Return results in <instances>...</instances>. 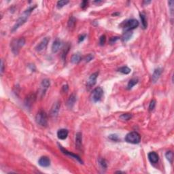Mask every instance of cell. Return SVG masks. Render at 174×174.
<instances>
[{
  "label": "cell",
  "instance_id": "6da1fadb",
  "mask_svg": "<svg viewBox=\"0 0 174 174\" xmlns=\"http://www.w3.org/2000/svg\"><path fill=\"white\" fill-rule=\"evenodd\" d=\"M35 8H36V5H34V6L29 7L28 9H27L24 12L22 13V15H21L19 17V18L17 20V21H16L15 25L13 26L12 29L11 30L12 32H14L16 30H17L21 25L24 24L25 22L27 21V20L28 19V18L29 17L31 14L32 11H33Z\"/></svg>",
  "mask_w": 174,
  "mask_h": 174
},
{
  "label": "cell",
  "instance_id": "7a4b0ae2",
  "mask_svg": "<svg viewBox=\"0 0 174 174\" xmlns=\"http://www.w3.org/2000/svg\"><path fill=\"white\" fill-rule=\"evenodd\" d=\"M25 44V40L23 37H21L18 40H14L11 43L12 50L13 53L15 54H17L18 53L20 48L22 47Z\"/></svg>",
  "mask_w": 174,
  "mask_h": 174
},
{
  "label": "cell",
  "instance_id": "3957f363",
  "mask_svg": "<svg viewBox=\"0 0 174 174\" xmlns=\"http://www.w3.org/2000/svg\"><path fill=\"white\" fill-rule=\"evenodd\" d=\"M141 140V136L137 132H131L129 133H128L126 135V137H125V141L126 142L130 143V144H139V142Z\"/></svg>",
  "mask_w": 174,
  "mask_h": 174
},
{
  "label": "cell",
  "instance_id": "277c9868",
  "mask_svg": "<svg viewBox=\"0 0 174 174\" xmlns=\"http://www.w3.org/2000/svg\"><path fill=\"white\" fill-rule=\"evenodd\" d=\"M35 121L37 125L41 126H46L48 124V118L46 112L44 111H40L35 116Z\"/></svg>",
  "mask_w": 174,
  "mask_h": 174
},
{
  "label": "cell",
  "instance_id": "5b68a950",
  "mask_svg": "<svg viewBox=\"0 0 174 174\" xmlns=\"http://www.w3.org/2000/svg\"><path fill=\"white\" fill-rule=\"evenodd\" d=\"M103 94H104V91L101 87H97V88H95L92 92V93H91V100L95 103L98 102L102 97Z\"/></svg>",
  "mask_w": 174,
  "mask_h": 174
},
{
  "label": "cell",
  "instance_id": "8992f818",
  "mask_svg": "<svg viewBox=\"0 0 174 174\" xmlns=\"http://www.w3.org/2000/svg\"><path fill=\"white\" fill-rule=\"evenodd\" d=\"M139 26V22L136 19H131L126 21L125 25V29L126 31H131L132 29H134L137 28Z\"/></svg>",
  "mask_w": 174,
  "mask_h": 174
},
{
  "label": "cell",
  "instance_id": "52a82bcc",
  "mask_svg": "<svg viewBox=\"0 0 174 174\" xmlns=\"http://www.w3.org/2000/svg\"><path fill=\"white\" fill-rule=\"evenodd\" d=\"M49 41H50V39L48 38V37H45V38H44L43 40H42L38 44H37V46H36V48H35L36 50L38 52H40L42 51V50H44L45 48H46L47 45H48Z\"/></svg>",
  "mask_w": 174,
  "mask_h": 174
},
{
  "label": "cell",
  "instance_id": "ba28073f",
  "mask_svg": "<svg viewBox=\"0 0 174 174\" xmlns=\"http://www.w3.org/2000/svg\"><path fill=\"white\" fill-rule=\"evenodd\" d=\"M50 85V82L48 79H44L42 81V84H41V87H40V94L42 95V96L44 95L46 91H47Z\"/></svg>",
  "mask_w": 174,
  "mask_h": 174
},
{
  "label": "cell",
  "instance_id": "9c48e42d",
  "mask_svg": "<svg viewBox=\"0 0 174 174\" xmlns=\"http://www.w3.org/2000/svg\"><path fill=\"white\" fill-rule=\"evenodd\" d=\"M60 107H61V104L59 102H56L55 104H53V107L50 110V115L53 118H55L59 114V110H60Z\"/></svg>",
  "mask_w": 174,
  "mask_h": 174
},
{
  "label": "cell",
  "instance_id": "30bf717a",
  "mask_svg": "<svg viewBox=\"0 0 174 174\" xmlns=\"http://www.w3.org/2000/svg\"><path fill=\"white\" fill-rule=\"evenodd\" d=\"M98 74H98L97 72H96V73H94V74H93L90 76L88 82H87V86H88V88H91L92 86H93L95 84L96 82H97V79Z\"/></svg>",
  "mask_w": 174,
  "mask_h": 174
},
{
  "label": "cell",
  "instance_id": "8fae6325",
  "mask_svg": "<svg viewBox=\"0 0 174 174\" xmlns=\"http://www.w3.org/2000/svg\"><path fill=\"white\" fill-rule=\"evenodd\" d=\"M38 164L42 167H48L50 164V160L47 157H42L39 159Z\"/></svg>",
  "mask_w": 174,
  "mask_h": 174
},
{
  "label": "cell",
  "instance_id": "7c38bea8",
  "mask_svg": "<svg viewBox=\"0 0 174 174\" xmlns=\"http://www.w3.org/2000/svg\"><path fill=\"white\" fill-rule=\"evenodd\" d=\"M59 148H60V149H61V151H62V152H63V153L65 154L68 155V156L71 157H72V158H74V159L77 160V161H78L80 162V163H82V161L81 158H80V157H78V155L74 154L72 153V152H69V151H67V150H65V148H63L62 146H61V145H59Z\"/></svg>",
  "mask_w": 174,
  "mask_h": 174
},
{
  "label": "cell",
  "instance_id": "4fadbf2b",
  "mask_svg": "<svg viewBox=\"0 0 174 174\" xmlns=\"http://www.w3.org/2000/svg\"><path fill=\"white\" fill-rule=\"evenodd\" d=\"M61 46H62V44L61 42L59 39H57L53 44V46H52V51L53 53H56L59 51L60 48H61Z\"/></svg>",
  "mask_w": 174,
  "mask_h": 174
},
{
  "label": "cell",
  "instance_id": "5bb4252c",
  "mask_svg": "<svg viewBox=\"0 0 174 174\" xmlns=\"http://www.w3.org/2000/svg\"><path fill=\"white\" fill-rule=\"evenodd\" d=\"M82 135L81 133H77L76 135V147L78 149L82 148Z\"/></svg>",
  "mask_w": 174,
  "mask_h": 174
},
{
  "label": "cell",
  "instance_id": "9a60e30c",
  "mask_svg": "<svg viewBox=\"0 0 174 174\" xmlns=\"http://www.w3.org/2000/svg\"><path fill=\"white\" fill-rule=\"evenodd\" d=\"M57 136L59 139H62V140L65 139L68 136V131L67 129H65L59 130V131L57 132Z\"/></svg>",
  "mask_w": 174,
  "mask_h": 174
},
{
  "label": "cell",
  "instance_id": "2e32d148",
  "mask_svg": "<svg viewBox=\"0 0 174 174\" xmlns=\"http://www.w3.org/2000/svg\"><path fill=\"white\" fill-rule=\"evenodd\" d=\"M148 158L150 160V161L152 163H157L159 160V157L158 155L157 154L156 152H150L148 154Z\"/></svg>",
  "mask_w": 174,
  "mask_h": 174
},
{
  "label": "cell",
  "instance_id": "e0dca14e",
  "mask_svg": "<svg viewBox=\"0 0 174 174\" xmlns=\"http://www.w3.org/2000/svg\"><path fill=\"white\" fill-rule=\"evenodd\" d=\"M35 95L34 94H31L29 95L27 98H26L25 100V105L27 106V107H30L32 105V104L35 101Z\"/></svg>",
  "mask_w": 174,
  "mask_h": 174
},
{
  "label": "cell",
  "instance_id": "ac0fdd59",
  "mask_svg": "<svg viewBox=\"0 0 174 174\" xmlns=\"http://www.w3.org/2000/svg\"><path fill=\"white\" fill-rule=\"evenodd\" d=\"M162 73V69L161 68L156 69L154 72L153 74H152V81L153 82H156L158 80V79L159 78L160 76Z\"/></svg>",
  "mask_w": 174,
  "mask_h": 174
},
{
  "label": "cell",
  "instance_id": "d6986e66",
  "mask_svg": "<svg viewBox=\"0 0 174 174\" xmlns=\"http://www.w3.org/2000/svg\"><path fill=\"white\" fill-rule=\"evenodd\" d=\"M76 101V96L75 95V94H72L67 101V106L69 108H72V107L75 104Z\"/></svg>",
  "mask_w": 174,
  "mask_h": 174
},
{
  "label": "cell",
  "instance_id": "ffe728a7",
  "mask_svg": "<svg viewBox=\"0 0 174 174\" xmlns=\"http://www.w3.org/2000/svg\"><path fill=\"white\" fill-rule=\"evenodd\" d=\"M133 32L131 31H126L123 35V37H122V38H123V41L124 42H127V41H129V40L131 38Z\"/></svg>",
  "mask_w": 174,
  "mask_h": 174
},
{
  "label": "cell",
  "instance_id": "44dd1931",
  "mask_svg": "<svg viewBox=\"0 0 174 174\" xmlns=\"http://www.w3.org/2000/svg\"><path fill=\"white\" fill-rule=\"evenodd\" d=\"M82 59V57L80 55V53H76V54H74L73 56L72 57V62L74 64L78 63Z\"/></svg>",
  "mask_w": 174,
  "mask_h": 174
},
{
  "label": "cell",
  "instance_id": "7402d4cb",
  "mask_svg": "<svg viewBox=\"0 0 174 174\" xmlns=\"http://www.w3.org/2000/svg\"><path fill=\"white\" fill-rule=\"evenodd\" d=\"M140 18H141V21H142V24L144 29H145V28L147 27L148 24H147V20H146V18H145V15L143 14V13L140 14Z\"/></svg>",
  "mask_w": 174,
  "mask_h": 174
},
{
  "label": "cell",
  "instance_id": "603a6c76",
  "mask_svg": "<svg viewBox=\"0 0 174 174\" xmlns=\"http://www.w3.org/2000/svg\"><path fill=\"white\" fill-rule=\"evenodd\" d=\"M137 82H138V80H137V79L136 78L131 79V80L129 81V84H128L127 88L128 89H131L135 85L137 84Z\"/></svg>",
  "mask_w": 174,
  "mask_h": 174
},
{
  "label": "cell",
  "instance_id": "cb8c5ba5",
  "mask_svg": "<svg viewBox=\"0 0 174 174\" xmlns=\"http://www.w3.org/2000/svg\"><path fill=\"white\" fill-rule=\"evenodd\" d=\"M118 71L121 72L122 74H129L130 72H131V69L130 68H129L128 67H126V66H125V67H120V68L118 69Z\"/></svg>",
  "mask_w": 174,
  "mask_h": 174
},
{
  "label": "cell",
  "instance_id": "d4e9b609",
  "mask_svg": "<svg viewBox=\"0 0 174 174\" xmlns=\"http://www.w3.org/2000/svg\"><path fill=\"white\" fill-rule=\"evenodd\" d=\"M165 157H166L167 159L169 161V162L170 163H173V154L171 151H169V152H167L166 154H165Z\"/></svg>",
  "mask_w": 174,
  "mask_h": 174
},
{
  "label": "cell",
  "instance_id": "484cf974",
  "mask_svg": "<svg viewBox=\"0 0 174 174\" xmlns=\"http://www.w3.org/2000/svg\"><path fill=\"white\" fill-rule=\"evenodd\" d=\"M76 21L75 18H74L73 16L70 17V18H69V20L68 21L69 27H70V28H73V27H74V26H75L76 25Z\"/></svg>",
  "mask_w": 174,
  "mask_h": 174
},
{
  "label": "cell",
  "instance_id": "4316f807",
  "mask_svg": "<svg viewBox=\"0 0 174 174\" xmlns=\"http://www.w3.org/2000/svg\"><path fill=\"white\" fill-rule=\"evenodd\" d=\"M69 1H59L57 2V8L60 9V8H62L64 6L67 5Z\"/></svg>",
  "mask_w": 174,
  "mask_h": 174
},
{
  "label": "cell",
  "instance_id": "83f0119b",
  "mask_svg": "<svg viewBox=\"0 0 174 174\" xmlns=\"http://www.w3.org/2000/svg\"><path fill=\"white\" fill-rule=\"evenodd\" d=\"M132 116L129 114H123L122 116H120V119L123 120H130V118H131Z\"/></svg>",
  "mask_w": 174,
  "mask_h": 174
},
{
  "label": "cell",
  "instance_id": "f1b7e54d",
  "mask_svg": "<svg viewBox=\"0 0 174 174\" xmlns=\"http://www.w3.org/2000/svg\"><path fill=\"white\" fill-rule=\"evenodd\" d=\"M155 106H156V101L154 99H152L151 101V102L150 104V106H149V110L152 111L154 109Z\"/></svg>",
  "mask_w": 174,
  "mask_h": 174
},
{
  "label": "cell",
  "instance_id": "f546056e",
  "mask_svg": "<svg viewBox=\"0 0 174 174\" xmlns=\"http://www.w3.org/2000/svg\"><path fill=\"white\" fill-rule=\"evenodd\" d=\"M106 35H101V36L100 37V38H99V44H100L101 46H103V45L105 44V43H106Z\"/></svg>",
  "mask_w": 174,
  "mask_h": 174
},
{
  "label": "cell",
  "instance_id": "4dcf8cb0",
  "mask_svg": "<svg viewBox=\"0 0 174 174\" xmlns=\"http://www.w3.org/2000/svg\"><path fill=\"white\" fill-rule=\"evenodd\" d=\"M99 163H100L101 166L104 169H106V168H107V163H106V161L104 159L99 160Z\"/></svg>",
  "mask_w": 174,
  "mask_h": 174
},
{
  "label": "cell",
  "instance_id": "1f68e13d",
  "mask_svg": "<svg viewBox=\"0 0 174 174\" xmlns=\"http://www.w3.org/2000/svg\"><path fill=\"white\" fill-rule=\"evenodd\" d=\"M93 57H93V54H88V55H87V56L85 57L84 60H85V61H86V62H90L91 60H93Z\"/></svg>",
  "mask_w": 174,
  "mask_h": 174
},
{
  "label": "cell",
  "instance_id": "d6a6232c",
  "mask_svg": "<svg viewBox=\"0 0 174 174\" xmlns=\"http://www.w3.org/2000/svg\"><path fill=\"white\" fill-rule=\"evenodd\" d=\"M88 2H87V1H83V2L81 3V6H80V7H81L82 8L84 9V8H86V7H87V6H88Z\"/></svg>",
  "mask_w": 174,
  "mask_h": 174
},
{
  "label": "cell",
  "instance_id": "836d02e7",
  "mask_svg": "<svg viewBox=\"0 0 174 174\" xmlns=\"http://www.w3.org/2000/svg\"><path fill=\"white\" fill-rule=\"evenodd\" d=\"M110 138L112 140H114V141H118V136L116 135H110Z\"/></svg>",
  "mask_w": 174,
  "mask_h": 174
},
{
  "label": "cell",
  "instance_id": "e575fe53",
  "mask_svg": "<svg viewBox=\"0 0 174 174\" xmlns=\"http://www.w3.org/2000/svg\"><path fill=\"white\" fill-rule=\"evenodd\" d=\"M3 70H4V65H3V61H1V74H3Z\"/></svg>",
  "mask_w": 174,
  "mask_h": 174
},
{
  "label": "cell",
  "instance_id": "d590c367",
  "mask_svg": "<svg viewBox=\"0 0 174 174\" xmlns=\"http://www.w3.org/2000/svg\"><path fill=\"white\" fill-rule=\"evenodd\" d=\"M85 37H86V35H80V37H79V42H82V41H83L84 39L85 38Z\"/></svg>",
  "mask_w": 174,
  "mask_h": 174
},
{
  "label": "cell",
  "instance_id": "8d00e7d4",
  "mask_svg": "<svg viewBox=\"0 0 174 174\" xmlns=\"http://www.w3.org/2000/svg\"><path fill=\"white\" fill-rule=\"evenodd\" d=\"M117 40H118V37H112V38H111V40H110L111 43H114V42H116V41Z\"/></svg>",
  "mask_w": 174,
  "mask_h": 174
},
{
  "label": "cell",
  "instance_id": "74e56055",
  "mask_svg": "<svg viewBox=\"0 0 174 174\" xmlns=\"http://www.w3.org/2000/svg\"><path fill=\"white\" fill-rule=\"evenodd\" d=\"M144 3H146V4H148V3H150V2H144Z\"/></svg>",
  "mask_w": 174,
  "mask_h": 174
}]
</instances>
